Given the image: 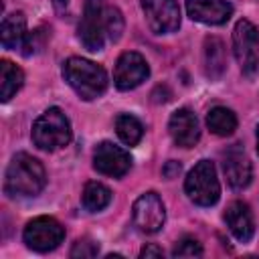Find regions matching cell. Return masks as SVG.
Wrapping results in <instances>:
<instances>
[{
  "label": "cell",
  "mask_w": 259,
  "mask_h": 259,
  "mask_svg": "<svg viewBox=\"0 0 259 259\" xmlns=\"http://www.w3.org/2000/svg\"><path fill=\"white\" fill-rule=\"evenodd\" d=\"M47 184L45 166L26 152H18L4 176V190L8 196H36Z\"/></svg>",
  "instance_id": "obj_1"
},
{
  "label": "cell",
  "mask_w": 259,
  "mask_h": 259,
  "mask_svg": "<svg viewBox=\"0 0 259 259\" xmlns=\"http://www.w3.org/2000/svg\"><path fill=\"white\" fill-rule=\"evenodd\" d=\"M63 77L71 85V89L85 101L97 99L107 89V73L101 65L83 59L71 57L63 65Z\"/></svg>",
  "instance_id": "obj_2"
},
{
  "label": "cell",
  "mask_w": 259,
  "mask_h": 259,
  "mask_svg": "<svg viewBox=\"0 0 259 259\" xmlns=\"http://www.w3.org/2000/svg\"><path fill=\"white\" fill-rule=\"evenodd\" d=\"M71 123L59 107H49L32 123V142L45 152H55L71 142Z\"/></svg>",
  "instance_id": "obj_3"
},
{
  "label": "cell",
  "mask_w": 259,
  "mask_h": 259,
  "mask_svg": "<svg viewBox=\"0 0 259 259\" xmlns=\"http://www.w3.org/2000/svg\"><path fill=\"white\" fill-rule=\"evenodd\" d=\"M184 190L188 198L198 206H212L221 196V184L217 178V168L210 160H200L188 172Z\"/></svg>",
  "instance_id": "obj_4"
},
{
  "label": "cell",
  "mask_w": 259,
  "mask_h": 259,
  "mask_svg": "<svg viewBox=\"0 0 259 259\" xmlns=\"http://www.w3.org/2000/svg\"><path fill=\"white\" fill-rule=\"evenodd\" d=\"M233 51L243 75L255 77L259 71V30L253 22L241 18L233 30Z\"/></svg>",
  "instance_id": "obj_5"
},
{
  "label": "cell",
  "mask_w": 259,
  "mask_h": 259,
  "mask_svg": "<svg viewBox=\"0 0 259 259\" xmlns=\"http://www.w3.org/2000/svg\"><path fill=\"white\" fill-rule=\"evenodd\" d=\"M24 243L36 253L57 249L65 239V229L53 217H36L24 227Z\"/></svg>",
  "instance_id": "obj_6"
},
{
  "label": "cell",
  "mask_w": 259,
  "mask_h": 259,
  "mask_svg": "<svg viewBox=\"0 0 259 259\" xmlns=\"http://www.w3.org/2000/svg\"><path fill=\"white\" fill-rule=\"evenodd\" d=\"M105 0H85L83 18L79 22V40L89 51H101L105 42V26H103V14H105Z\"/></svg>",
  "instance_id": "obj_7"
},
{
  "label": "cell",
  "mask_w": 259,
  "mask_h": 259,
  "mask_svg": "<svg viewBox=\"0 0 259 259\" xmlns=\"http://www.w3.org/2000/svg\"><path fill=\"white\" fill-rule=\"evenodd\" d=\"M132 214H134V225L138 227V231L146 235L158 233L166 221L164 202L156 192H144L142 196H138L132 206Z\"/></svg>",
  "instance_id": "obj_8"
},
{
  "label": "cell",
  "mask_w": 259,
  "mask_h": 259,
  "mask_svg": "<svg viewBox=\"0 0 259 259\" xmlns=\"http://www.w3.org/2000/svg\"><path fill=\"white\" fill-rule=\"evenodd\" d=\"M146 22L156 34H168L180 28V6L176 0H142Z\"/></svg>",
  "instance_id": "obj_9"
},
{
  "label": "cell",
  "mask_w": 259,
  "mask_h": 259,
  "mask_svg": "<svg viewBox=\"0 0 259 259\" xmlns=\"http://www.w3.org/2000/svg\"><path fill=\"white\" fill-rule=\"evenodd\" d=\"M148 75H150V67H148L146 59L136 51L121 53L115 63V69H113L115 87L121 91L136 89L138 85H142L148 79Z\"/></svg>",
  "instance_id": "obj_10"
},
{
  "label": "cell",
  "mask_w": 259,
  "mask_h": 259,
  "mask_svg": "<svg viewBox=\"0 0 259 259\" xmlns=\"http://www.w3.org/2000/svg\"><path fill=\"white\" fill-rule=\"evenodd\" d=\"M130 166H132L130 154L111 142H101L93 152V168L103 176L119 178L130 170Z\"/></svg>",
  "instance_id": "obj_11"
},
{
  "label": "cell",
  "mask_w": 259,
  "mask_h": 259,
  "mask_svg": "<svg viewBox=\"0 0 259 259\" xmlns=\"http://www.w3.org/2000/svg\"><path fill=\"white\" fill-rule=\"evenodd\" d=\"M223 170L227 176V182L235 188V190H243L249 186L251 182V160L247 156V152L243 150L241 144H233L231 148L225 150L223 154Z\"/></svg>",
  "instance_id": "obj_12"
},
{
  "label": "cell",
  "mask_w": 259,
  "mask_h": 259,
  "mask_svg": "<svg viewBox=\"0 0 259 259\" xmlns=\"http://www.w3.org/2000/svg\"><path fill=\"white\" fill-rule=\"evenodd\" d=\"M168 132L176 146L180 148H192L200 140V125L196 115L188 107H180L170 115Z\"/></svg>",
  "instance_id": "obj_13"
},
{
  "label": "cell",
  "mask_w": 259,
  "mask_h": 259,
  "mask_svg": "<svg viewBox=\"0 0 259 259\" xmlns=\"http://www.w3.org/2000/svg\"><path fill=\"white\" fill-rule=\"evenodd\" d=\"M186 12L202 24H225L233 14V6L227 0H186Z\"/></svg>",
  "instance_id": "obj_14"
},
{
  "label": "cell",
  "mask_w": 259,
  "mask_h": 259,
  "mask_svg": "<svg viewBox=\"0 0 259 259\" xmlns=\"http://www.w3.org/2000/svg\"><path fill=\"white\" fill-rule=\"evenodd\" d=\"M225 223L237 241H241V243L251 241V237L255 233V223H253V212L247 202L233 200L225 210Z\"/></svg>",
  "instance_id": "obj_15"
},
{
  "label": "cell",
  "mask_w": 259,
  "mask_h": 259,
  "mask_svg": "<svg viewBox=\"0 0 259 259\" xmlns=\"http://www.w3.org/2000/svg\"><path fill=\"white\" fill-rule=\"evenodd\" d=\"M26 38V18L22 12H12L4 16L0 26V40L4 49H20Z\"/></svg>",
  "instance_id": "obj_16"
},
{
  "label": "cell",
  "mask_w": 259,
  "mask_h": 259,
  "mask_svg": "<svg viewBox=\"0 0 259 259\" xmlns=\"http://www.w3.org/2000/svg\"><path fill=\"white\" fill-rule=\"evenodd\" d=\"M204 69L206 75L214 81L221 79L225 69H227V55H225V45L217 36H208L204 40Z\"/></svg>",
  "instance_id": "obj_17"
},
{
  "label": "cell",
  "mask_w": 259,
  "mask_h": 259,
  "mask_svg": "<svg viewBox=\"0 0 259 259\" xmlns=\"http://www.w3.org/2000/svg\"><path fill=\"white\" fill-rule=\"evenodd\" d=\"M24 83V73L14 63L2 59L0 63V99L8 101Z\"/></svg>",
  "instance_id": "obj_18"
},
{
  "label": "cell",
  "mask_w": 259,
  "mask_h": 259,
  "mask_svg": "<svg viewBox=\"0 0 259 259\" xmlns=\"http://www.w3.org/2000/svg\"><path fill=\"white\" fill-rule=\"evenodd\" d=\"M206 127L214 134V136H231L235 130H237V115L227 109V107H212L208 113H206Z\"/></svg>",
  "instance_id": "obj_19"
},
{
  "label": "cell",
  "mask_w": 259,
  "mask_h": 259,
  "mask_svg": "<svg viewBox=\"0 0 259 259\" xmlns=\"http://www.w3.org/2000/svg\"><path fill=\"white\" fill-rule=\"evenodd\" d=\"M81 202L87 210L91 212H97V210H103L109 202H111V190L101 184V182H87L85 188H83V194H81Z\"/></svg>",
  "instance_id": "obj_20"
},
{
  "label": "cell",
  "mask_w": 259,
  "mask_h": 259,
  "mask_svg": "<svg viewBox=\"0 0 259 259\" xmlns=\"http://www.w3.org/2000/svg\"><path fill=\"white\" fill-rule=\"evenodd\" d=\"M115 132L125 146H136L144 136V125L136 115L121 113L115 117Z\"/></svg>",
  "instance_id": "obj_21"
},
{
  "label": "cell",
  "mask_w": 259,
  "mask_h": 259,
  "mask_svg": "<svg viewBox=\"0 0 259 259\" xmlns=\"http://www.w3.org/2000/svg\"><path fill=\"white\" fill-rule=\"evenodd\" d=\"M103 26H105V36L111 42H117L123 32V16L115 6H105L103 14Z\"/></svg>",
  "instance_id": "obj_22"
},
{
  "label": "cell",
  "mask_w": 259,
  "mask_h": 259,
  "mask_svg": "<svg viewBox=\"0 0 259 259\" xmlns=\"http://www.w3.org/2000/svg\"><path fill=\"white\" fill-rule=\"evenodd\" d=\"M200 255H202V247L192 237L180 239L176 243V247L172 249V257H200Z\"/></svg>",
  "instance_id": "obj_23"
},
{
  "label": "cell",
  "mask_w": 259,
  "mask_h": 259,
  "mask_svg": "<svg viewBox=\"0 0 259 259\" xmlns=\"http://www.w3.org/2000/svg\"><path fill=\"white\" fill-rule=\"evenodd\" d=\"M99 253V245L97 243H93L91 239H79L75 245H73V249H71V257L73 259H87V257H95Z\"/></svg>",
  "instance_id": "obj_24"
},
{
  "label": "cell",
  "mask_w": 259,
  "mask_h": 259,
  "mask_svg": "<svg viewBox=\"0 0 259 259\" xmlns=\"http://www.w3.org/2000/svg\"><path fill=\"white\" fill-rule=\"evenodd\" d=\"M42 45H45V34H42V30L38 28V30H32V32H26V38H24V42H22V55L24 57H30V55H34V53H38L40 49H42Z\"/></svg>",
  "instance_id": "obj_25"
},
{
  "label": "cell",
  "mask_w": 259,
  "mask_h": 259,
  "mask_svg": "<svg viewBox=\"0 0 259 259\" xmlns=\"http://www.w3.org/2000/svg\"><path fill=\"white\" fill-rule=\"evenodd\" d=\"M180 170H182V166H180L178 162L170 160V162H166V166L162 168V174H164L166 178H176V176L180 174Z\"/></svg>",
  "instance_id": "obj_26"
},
{
  "label": "cell",
  "mask_w": 259,
  "mask_h": 259,
  "mask_svg": "<svg viewBox=\"0 0 259 259\" xmlns=\"http://www.w3.org/2000/svg\"><path fill=\"white\" fill-rule=\"evenodd\" d=\"M164 255V251L160 249V247H156V245H146L142 251H140V257L142 259H148V257H162Z\"/></svg>",
  "instance_id": "obj_27"
},
{
  "label": "cell",
  "mask_w": 259,
  "mask_h": 259,
  "mask_svg": "<svg viewBox=\"0 0 259 259\" xmlns=\"http://www.w3.org/2000/svg\"><path fill=\"white\" fill-rule=\"evenodd\" d=\"M53 6L57 8V12H65L69 6V0H53Z\"/></svg>",
  "instance_id": "obj_28"
},
{
  "label": "cell",
  "mask_w": 259,
  "mask_h": 259,
  "mask_svg": "<svg viewBox=\"0 0 259 259\" xmlns=\"http://www.w3.org/2000/svg\"><path fill=\"white\" fill-rule=\"evenodd\" d=\"M257 152H259V125H257Z\"/></svg>",
  "instance_id": "obj_29"
}]
</instances>
